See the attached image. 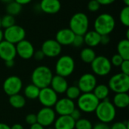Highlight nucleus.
Here are the masks:
<instances>
[{"mask_svg": "<svg viewBox=\"0 0 129 129\" xmlns=\"http://www.w3.org/2000/svg\"><path fill=\"white\" fill-rule=\"evenodd\" d=\"M51 70L47 66H39L36 67L31 75V81L39 88L49 87L53 78Z\"/></svg>", "mask_w": 129, "mask_h": 129, "instance_id": "1", "label": "nucleus"}, {"mask_svg": "<svg viewBox=\"0 0 129 129\" xmlns=\"http://www.w3.org/2000/svg\"><path fill=\"white\" fill-rule=\"evenodd\" d=\"M94 113L101 122L108 124L115 119L116 116V108L113 103L107 98L100 101Z\"/></svg>", "mask_w": 129, "mask_h": 129, "instance_id": "2", "label": "nucleus"}, {"mask_svg": "<svg viewBox=\"0 0 129 129\" xmlns=\"http://www.w3.org/2000/svg\"><path fill=\"white\" fill-rule=\"evenodd\" d=\"M116 20L113 15L108 13L99 14L94 22V30L101 36L110 35L115 29Z\"/></svg>", "mask_w": 129, "mask_h": 129, "instance_id": "3", "label": "nucleus"}, {"mask_svg": "<svg viewBox=\"0 0 129 129\" xmlns=\"http://www.w3.org/2000/svg\"><path fill=\"white\" fill-rule=\"evenodd\" d=\"M89 19L86 14L83 12H77L74 14L69 23V28L75 35L84 36L89 28Z\"/></svg>", "mask_w": 129, "mask_h": 129, "instance_id": "4", "label": "nucleus"}, {"mask_svg": "<svg viewBox=\"0 0 129 129\" xmlns=\"http://www.w3.org/2000/svg\"><path fill=\"white\" fill-rule=\"evenodd\" d=\"M100 101L94 95L92 92L82 93L77 99L78 109L85 113H94L99 104Z\"/></svg>", "mask_w": 129, "mask_h": 129, "instance_id": "5", "label": "nucleus"}, {"mask_svg": "<svg viewBox=\"0 0 129 129\" xmlns=\"http://www.w3.org/2000/svg\"><path fill=\"white\" fill-rule=\"evenodd\" d=\"M75 60L70 55H63L60 57L55 65V72L57 75L67 78L73 74L75 70Z\"/></svg>", "mask_w": 129, "mask_h": 129, "instance_id": "6", "label": "nucleus"}, {"mask_svg": "<svg viewBox=\"0 0 129 129\" xmlns=\"http://www.w3.org/2000/svg\"><path fill=\"white\" fill-rule=\"evenodd\" d=\"M112 91L116 93H128L129 91V76L122 73L111 76L107 85Z\"/></svg>", "mask_w": 129, "mask_h": 129, "instance_id": "7", "label": "nucleus"}, {"mask_svg": "<svg viewBox=\"0 0 129 129\" xmlns=\"http://www.w3.org/2000/svg\"><path fill=\"white\" fill-rule=\"evenodd\" d=\"M90 64L93 73L99 76H107L112 70L110 60L103 55L96 56L94 60Z\"/></svg>", "mask_w": 129, "mask_h": 129, "instance_id": "8", "label": "nucleus"}, {"mask_svg": "<svg viewBox=\"0 0 129 129\" xmlns=\"http://www.w3.org/2000/svg\"><path fill=\"white\" fill-rule=\"evenodd\" d=\"M3 35L4 40L14 45H16L20 41L25 39L26 30L23 27L14 24L12 26L5 29V30L3 31Z\"/></svg>", "mask_w": 129, "mask_h": 129, "instance_id": "9", "label": "nucleus"}, {"mask_svg": "<svg viewBox=\"0 0 129 129\" xmlns=\"http://www.w3.org/2000/svg\"><path fill=\"white\" fill-rule=\"evenodd\" d=\"M2 88L4 92L8 96L19 94L23 88V82L20 77L11 76L4 81Z\"/></svg>", "mask_w": 129, "mask_h": 129, "instance_id": "10", "label": "nucleus"}, {"mask_svg": "<svg viewBox=\"0 0 129 129\" xmlns=\"http://www.w3.org/2000/svg\"><path fill=\"white\" fill-rule=\"evenodd\" d=\"M38 99L44 107H53L58 100V96L49 86L40 89Z\"/></svg>", "mask_w": 129, "mask_h": 129, "instance_id": "11", "label": "nucleus"}, {"mask_svg": "<svg viewBox=\"0 0 129 129\" xmlns=\"http://www.w3.org/2000/svg\"><path fill=\"white\" fill-rule=\"evenodd\" d=\"M97 85V79L95 75L89 73L82 75L77 83V86L82 93L92 92Z\"/></svg>", "mask_w": 129, "mask_h": 129, "instance_id": "12", "label": "nucleus"}, {"mask_svg": "<svg viewBox=\"0 0 129 129\" xmlns=\"http://www.w3.org/2000/svg\"><path fill=\"white\" fill-rule=\"evenodd\" d=\"M37 122L43 127H49L56 119V113L52 107H42L36 114Z\"/></svg>", "mask_w": 129, "mask_h": 129, "instance_id": "13", "label": "nucleus"}, {"mask_svg": "<svg viewBox=\"0 0 129 129\" xmlns=\"http://www.w3.org/2000/svg\"><path fill=\"white\" fill-rule=\"evenodd\" d=\"M41 51L45 57L54 58L58 57L62 51V46L55 39H47L43 42Z\"/></svg>", "mask_w": 129, "mask_h": 129, "instance_id": "14", "label": "nucleus"}, {"mask_svg": "<svg viewBox=\"0 0 129 129\" xmlns=\"http://www.w3.org/2000/svg\"><path fill=\"white\" fill-rule=\"evenodd\" d=\"M75 108L76 104L74 101L67 98L58 99L54 105V111L59 116H70Z\"/></svg>", "mask_w": 129, "mask_h": 129, "instance_id": "15", "label": "nucleus"}, {"mask_svg": "<svg viewBox=\"0 0 129 129\" xmlns=\"http://www.w3.org/2000/svg\"><path fill=\"white\" fill-rule=\"evenodd\" d=\"M17 55L23 60L31 59L35 52L33 45L28 40L23 39L15 45Z\"/></svg>", "mask_w": 129, "mask_h": 129, "instance_id": "16", "label": "nucleus"}, {"mask_svg": "<svg viewBox=\"0 0 129 129\" xmlns=\"http://www.w3.org/2000/svg\"><path fill=\"white\" fill-rule=\"evenodd\" d=\"M17 56L15 45L5 40L0 42V58L4 61L14 60Z\"/></svg>", "mask_w": 129, "mask_h": 129, "instance_id": "17", "label": "nucleus"}, {"mask_svg": "<svg viewBox=\"0 0 129 129\" xmlns=\"http://www.w3.org/2000/svg\"><path fill=\"white\" fill-rule=\"evenodd\" d=\"M75 37V34L70 28H63L59 29L55 35V40L61 45H71Z\"/></svg>", "mask_w": 129, "mask_h": 129, "instance_id": "18", "label": "nucleus"}, {"mask_svg": "<svg viewBox=\"0 0 129 129\" xmlns=\"http://www.w3.org/2000/svg\"><path fill=\"white\" fill-rule=\"evenodd\" d=\"M39 7L45 14H55L60 11L61 3L60 0H41Z\"/></svg>", "mask_w": 129, "mask_h": 129, "instance_id": "19", "label": "nucleus"}, {"mask_svg": "<svg viewBox=\"0 0 129 129\" xmlns=\"http://www.w3.org/2000/svg\"><path fill=\"white\" fill-rule=\"evenodd\" d=\"M68 86H69L68 82H67L66 78L62 77V76H58V75L53 76V78H52L51 84H50V87L57 94L65 93Z\"/></svg>", "mask_w": 129, "mask_h": 129, "instance_id": "20", "label": "nucleus"}, {"mask_svg": "<svg viewBox=\"0 0 129 129\" xmlns=\"http://www.w3.org/2000/svg\"><path fill=\"white\" fill-rule=\"evenodd\" d=\"M76 121L70 116H59L54 122V129H75Z\"/></svg>", "mask_w": 129, "mask_h": 129, "instance_id": "21", "label": "nucleus"}, {"mask_svg": "<svg viewBox=\"0 0 129 129\" xmlns=\"http://www.w3.org/2000/svg\"><path fill=\"white\" fill-rule=\"evenodd\" d=\"M101 35L95 30H88L84 36V44L89 48H94L100 45Z\"/></svg>", "mask_w": 129, "mask_h": 129, "instance_id": "22", "label": "nucleus"}, {"mask_svg": "<svg viewBox=\"0 0 129 129\" xmlns=\"http://www.w3.org/2000/svg\"><path fill=\"white\" fill-rule=\"evenodd\" d=\"M113 104L116 108L125 109L129 105V95L128 93H116L113 100Z\"/></svg>", "mask_w": 129, "mask_h": 129, "instance_id": "23", "label": "nucleus"}, {"mask_svg": "<svg viewBox=\"0 0 129 129\" xmlns=\"http://www.w3.org/2000/svg\"><path fill=\"white\" fill-rule=\"evenodd\" d=\"M92 93L100 101H101L108 98L110 94V88L107 85L104 84L97 85Z\"/></svg>", "mask_w": 129, "mask_h": 129, "instance_id": "24", "label": "nucleus"}, {"mask_svg": "<svg viewBox=\"0 0 129 129\" xmlns=\"http://www.w3.org/2000/svg\"><path fill=\"white\" fill-rule=\"evenodd\" d=\"M8 101H9L10 105L15 109L23 108L26 105V100L25 97L21 95L20 93L9 96Z\"/></svg>", "mask_w": 129, "mask_h": 129, "instance_id": "25", "label": "nucleus"}, {"mask_svg": "<svg viewBox=\"0 0 129 129\" xmlns=\"http://www.w3.org/2000/svg\"><path fill=\"white\" fill-rule=\"evenodd\" d=\"M117 51L123 60H129V40L123 39L117 45Z\"/></svg>", "mask_w": 129, "mask_h": 129, "instance_id": "26", "label": "nucleus"}, {"mask_svg": "<svg viewBox=\"0 0 129 129\" xmlns=\"http://www.w3.org/2000/svg\"><path fill=\"white\" fill-rule=\"evenodd\" d=\"M39 91H40V88H39L37 86H36L35 85L32 83V84L26 85L24 88L23 94H24V97L26 99L36 100V99H38Z\"/></svg>", "mask_w": 129, "mask_h": 129, "instance_id": "27", "label": "nucleus"}, {"mask_svg": "<svg viewBox=\"0 0 129 129\" xmlns=\"http://www.w3.org/2000/svg\"><path fill=\"white\" fill-rule=\"evenodd\" d=\"M96 57V53L92 48H84L80 52V58L85 63H91Z\"/></svg>", "mask_w": 129, "mask_h": 129, "instance_id": "28", "label": "nucleus"}, {"mask_svg": "<svg viewBox=\"0 0 129 129\" xmlns=\"http://www.w3.org/2000/svg\"><path fill=\"white\" fill-rule=\"evenodd\" d=\"M22 7L23 6L20 4H19L18 2L13 0L12 2L7 4L5 10H6V12H7L8 14L12 15V16L14 17V16L19 14L21 12Z\"/></svg>", "mask_w": 129, "mask_h": 129, "instance_id": "29", "label": "nucleus"}, {"mask_svg": "<svg viewBox=\"0 0 129 129\" xmlns=\"http://www.w3.org/2000/svg\"><path fill=\"white\" fill-rule=\"evenodd\" d=\"M65 94L67 96L66 98L72 101H74V100L78 99V98L80 96L82 92L77 85H71V86H68V88H67L65 91Z\"/></svg>", "mask_w": 129, "mask_h": 129, "instance_id": "30", "label": "nucleus"}, {"mask_svg": "<svg viewBox=\"0 0 129 129\" xmlns=\"http://www.w3.org/2000/svg\"><path fill=\"white\" fill-rule=\"evenodd\" d=\"M15 23V18L14 16L10 14H5L1 17V27L7 29L10 26H12Z\"/></svg>", "mask_w": 129, "mask_h": 129, "instance_id": "31", "label": "nucleus"}, {"mask_svg": "<svg viewBox=\"0 0 129 129\" xmlns=\"http://www.w3.org/2000/svg\"><path fill=\"white\" fill-rule=\"evenodd\" d=\"M119 20L122 25L129 26V6H125L119 13Z\"/></svg>", "mask_w": 129, "mask_h": 129, "instance_id": "32", "label": "nucleus"}, {"mask_svg": "<svg viewBox=\"0 0 129 129\" xmlns=\"http://www.w3.org/2000/svg\"><path fill=\"white\" fill-rule=\"evenodd\" d=\"M93 125L91 122L87 119L81 118L79 120L76 121L75 129H92Z\"/></svg>", "mask_w": 129, "mask_h": 129, "instance_id": "33", "label": "nucleus"}, {"mask_svg": "<svg viewBox=\"0 0 129 129\" xmlns=\"http://www.w3.org/2000/svg\"><path fill=\"white\" fill-rule=\"evenodd\" d=\"M101 5L97 0H89L88 3V10L91 12H97L101 8Z\"/></svg>", "mask_w": 129, "mask_h": 129, "instance_id": "34", "label": "nucleus"}, {"mask_svg": "<svg viewBox=\"0 0 129 129\" xmlns=\"http://www.w3.org/2000/svg\"><path fill=\"white\" fill-rule=\"evenodd\" d=\"M83 45H84V38H83V36L75 35V37L73 39L72 45H73L76 48H80Z\"/></svg>", "mask_w": 129, "mask_h": 129, "instance_id": "35", "label": "nucleus"}, {"mask_svg": "<svg viewBox=\"0 0 129 129\" xmlns=\"http://www.w3.org/2000/svg\"><path fill=\"white\" fill-rule=\"evenodd\" d=\"M123 60H124L122 59V57L119 54H114L112 57V58L110 60V62H111L112 66H114V67H120V65L122 64V63L123 62Z\"/></svg>", "mask_w": 129, "mask_h": 129, "instance_id": "36", "label": "nucleus"}, {"mask_svg": "<svg viewBox=\"0 0 129 129\" xmlns=\"http://www.w3.org/2000/svg\"><path fill=\"white\" fill-rule=\"evenodd\" d=\"M128 122H117L112 125L110 129H129Z\"/></svg>", "mask_w": 129, "mask_h": 129, "instance_id": "37", "label": "nucleus"}, {"mask_svg": "<svg viewBox=\"0 0 129 129\" xmlns=\"http://www.w3.org/2000/svg\"><path fill=\"white\" fill-rule=\"evenodd\" d=\"M25 121L29 125H32L35 123L37 122V117H36V114H34V113H30V114H28L26 116V118H25Z\"/></svg>", "mask_w": 129, "mask_h": 129, "instance_id": "38", "label": "nucleus"}, {"mask_svg": "<svg viewBox=\"0 0 129 129\" xmlns=\"http://www.w3.org/2000/svg\"><path fill=\"white\" fill-rule=\"evenodd\" d=\"M119 67L121 73L129 76V60H124Z\"/></svg>", "mask_w": 129, "mask_h": 129, "instance_id": "39", "label": "nucleus"}, {"mask_svg": "<svg viewBox=\"0 0 129 129\" xmlns=\"http://www.w3.org/2000/svg\"><path fill=\"white\" fill-rule=\"evenodd\" d=\"M70 116L75 121H77V120H79V119H81L82 112H81L78 108H75V109L72 111V113H70Z\"/></svg>", "mask_w": 129, "mask_h": 129, "instance_id": "40", "label": "nucleus"}, {"mask_svg": "<svg viewBox=\"0 0 129 129\" xmlns=\"http://www.w3.org/2000/svg\"><path fill=\"white\" fill-rule=\"evenodd\" d=\"M33 57L36 60H37V61H40V60H43V59H44L45 55H44L43 52H42L41 50H39V51H35V52H34V54H33Z\"/></svg>", "mask_w": 129, "mask_h": 129, "instance_id": "41", "label": "nucleus"}, {"mask_svg": "<svg viewBox=\"0 0 129 129\" xmlns=\"http://www.w3.org/2000/svg\"><path fill=\"white\" fill-rule=\"evenodd\" d=\"M92 129H110V127L108 125V124L100 122L95 124L93 126V128Z\"/></svg>", "mask_w": 129, "mask_h": 129, "instance_id": "42", "label": "nucleus"}, {"mask_svg": "<svg viewBox=\"0 0 129 129\" xmlns=\"http://www.w3.org/2000/svg\"><path fill=\"white\" fill-rule=\"evenodd\" d=\"M110 38L109 35H104V36H101V42H100V44L106 45L110 42Z\"/></svg>", "mask_w": 129, "mask_h": 129, "instance_id": "43", "label": "nucleus"}, {"mask_svg": "<svg viewBox=\"0 0 129 129\" xmlns=\"http://www.w3.org/2000/svg\"><path fill=\"white\" fill-rule=\"evenodd\" d=\"M101 5H109L115 2L116 0H97Z\"/></svg>", "mask_w": 129, "mask_h": 129, "instance_id": "44", "label": "nucleus"}, {"mask_svg": "<svg viewBox=\"0 0 129 129\" xmlns=\"http://www.w3.org/2000/svg\"><path fill=\"white\" fill-rule=\"evenodd\" d=\"M5 66L8 67V68H11L14 66V60H7V61H5Z\"/></svg>", "mask_w": 129, "mask_h": 129, "instance_id": "45", "label": "nucleus"}, {"mask_svg": "<svg viewBox=\"0 0 129 129\" xmlns=\"http://www.w3.org/2000/svg\"><path fill=\"white\" fill-rule=\"evenodd\" d=\"M29 129H45V127H43L42 125H41L40 124H39L38 122L30 125Z\"/></svg>", "mask_w": 129, "mask_h": 129, "instance_id": "46", "label": "nucleus"}, {"mask_svg": "<svg viewBox=\"0 0 129 129\" xmlns=\"http://www.w3.org/2000/svg\"><path fill=\"white\" fill-rule=\"evenodd\" d=\"M15 2H18L19 4H20L22 6L24 5H27L29 3H30L33 0H14Z\"/></svg>", "mask_w": 129, "mask_h": 129, "instance_id": "47", "label": "nucleus"}, {"mask_svg": "<svg viewBox=\"0 0 129 129\" xmlns=\"http://www.w3.org/2000/svg\"><path fill=\"white\" fill-rule=\"evenodd\" d=\"M11 129H23V127L22 125H20L19 123H16L11 127Z\"/></svg>", "mask_w": 129, "mask_h": 129, "instance_id": "48", "label": "nucleus"}, {"mask_svg": "<svg viewBox=\"0 0 129 129\" xmlns=\"http://www.w3.org/2000/svg\"><path fill=\"white\" fill-rule=\"evenodd\" d=\"M0 129H11V127L5 123L0 122Z\"/></svg>", "mask_w": 129, "mask_h": 129, "instance_id": "49", "label": "nucleus"}, {"mask_svg": "<svg viewBox=\"0 0 129 129\" xmlns=\"http://www.w3.org/2000/svg\"><path fill=\"white\" fill-rule=\"evenodd\" d=\"M4 40V35H3V31L0 28V42H2Z\"/></svg>", "mask_w": 129, "mask_h": 129, "instance_id": "50", "label": "nucleus"}, {"mask_svg": "<svg viewBox=\"0 0 129 129\" xmlns=\"http://www.w3.org/2000/svg\"><path fill=\"white\" fill-rule=\"evenodd\" d=\"M122 2L125 6H129V0H122Z\"/></svg>", "mask_w": 129, "mask_h": 129, "instance_id": "51", "label": "nucleus"}, {"mask_svg": "<svg viewBox=\"0 0 129 129\" xmlns=\"http://www.w3.org/2000/svg\"><path fill=\"white\" fill-rule=\"evenodd\" d=\"M13 0H0V2H3V3H6V4H8V3H9V2H12Z\"/></svg>", "mask_w": 129, "mask_h": 129, "instance_id": "52", "label": "nucleus"}, {"mask_svg": "<svg viewBox=\"0 0 129 129\" xmlns=\"http://www.w3.org/2000/svg\"><path fill=\"white\" fill-rule=\"evenodd\" d=\"M126 39L129 40V30L128 29V30H127V32H126Z\"/></svg>", "mask_w": 129, "mask_h": 129, "instance_id": "53", "label": "nucleus"}, {"mask_svg": "<svg viewBox=\"0 0 129 129\" xmlns=\"http://www.w3.org/2000/svg\"><path fill=\"white\" fill-rule=\"evenodd\" d=\"M47 129H54V128H50V127H48Z\"/></svg>", "mask_w": 129, "mask_h": 129, "instance_id": "54", "label": "nucleus"}, {"mask_svg": "<svg viewBox=\"0 0 129 129\" xmlns=\"http://www.w3.org/2000/svg\"><path fill=\"white\" fill-rule=\"evenodd\" d=\"M0 28H1V17H0Z\"/></svg>", "mask_w": 129, "mask_h": 129, "instance_id": "55", "label": "nucleus"}]
</instances>
